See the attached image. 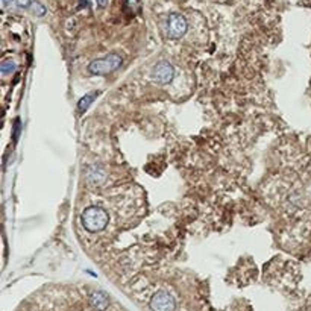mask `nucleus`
I'll return each mask as SVG.
<instances>
[{
  "mask_svg": "<svg viewBox=\"0 0 311 311\" xmlns=\"http://www.w3.org/2000/svg\"><path fill=\"white\" fill-rule=\"evenodd\" d=\"M81 222L88 232H99L107 228L110 222V214L107 213V210H103L102 206L93 205L84 210L81 216Z\"/></svg>",
  "mask_w": 311,
  "mask_h": 311,
  "instance_id": "f257e3e1",
  "label": "nucleus"
},
{
  "mask_svg": "<svg viewBox=\"0 0 311 311\" xmlns=\"http://www.w3.org/2000/svg\"><path fill=\"white\" fill-rule=\"evenodd\" d=\"M123 64V58L119 54H110L103 58L94 60L88 66V72L91 75H108L116 72Z\"/></svg>",
  "mask_w": 311,
  "mask_h": 311,
  "instance_id": "f03ea898",
  "label": "nucleus"
},
{
  "mask_svg": "<svg viewBox=\"0 0 311 311\" xmlns=\"http://www.w3.org/2000/svg\"><path fill=\"white\" fill-rule=\"evenodd\" d=\"M149 306L152 311H175L176 309V300L173 294L169 291H158L155 293L149 302Z\"/></svg>",
  "mask_w": 311,
  "mask_h": 311,
  "instance_id": "7ed1b4c3",
  "label": "nucleus"
},
{
  "mask_svg": "<svg viewBox=\"0 0 311 311\" xmlns=\"http://www.w3.org/2000/svg\"><path fill=\"white\" fill-rule=\"evenodd\" d=\"M175 78V69L170 63L167 61H160L158 64H155L152 69V79L160 84V85H166L170 84Z\"/></svg>",
  "mask_w": 311,
  "mask_h": 311,
  "instance_id": "20e7f679",
  "label": "nucleus"
},
{
  "mask_svg": "<svg viewBox=\"0 0 311 311\" xmlns=\"http://www.w3.org/2000/svg\"><path fill=\"white\" fill-rule=\"evenodd\" d=\"M188 29L185 17L181 14H170L166 22V32L170 38H181Z\"/></svg>",
  "mask_w": 311,
  "mask_h": 311,
  "instance_id": "39448f33",
  "label": "nucleus"
},
{
  "mask_svg": "<svg viewBox=\"0 0 311 311\" xmlns=\"http://www.w3.org/2000/svg\"><path fill=\"white\" fill-rule=\"evenodd\" d=\"M90 302L97 311H105L110 305V297L103 291H93L90 296Z\"/></svg>",
  "mask_w": 311,
  "mask_h": 311,
  "instance_id": "423d86ee",
  "label": "nucleus"
},
{
  "mask_svg": "<svg viewBox=\"0 0 311 311\" xmlns=\"http://www.w3.org/2000/svg\"><path fill=\"white\" fill-rule=\"evenodd\" d=\"M87 178L93 184H102L103 179H105V170L99 166H91L87 170Z\"/></svg>",
  "mask_w": 311,
  "mask_h": 311,
  "instance_id": "0eeeda50",
  "label": "nucleus"
},
{
  "mask_svg": "<svg viewBox=\"0 0 311 311\" xmlns=\"http://www.w3.org/2000/svg\"><path fill=\"white\" fill-rule=\"evenodd\" d=\"M96 96H97V93H90V94L84 96V97L78 102V108H79V111H85V110H88L90 105L94 102Z\"/></svg>",
  "mask_w": 311,
  "mask_h": 311,
  "instance_id": "6e6552de",
  "label": "nucleus"
},
{
  "mask_svg": "<svg viewBox=\"0 0 311 311\" xmlns=\"http://www.w3.org/2000/svg\"><path fill=\"white\" fill-rule=\"evenodd\" d=\"M16 69H17V66L13 61H4L2 66H0V70H2L4 75H10V73L16 72Z\"/></svg>",
  "mask_w": 311,
  "mask_h": 311,
  "instance_id": "1a4fd4ad",
  "label": "nucleus"
},
{
  "mask_svg": "<svg viewBox=\"0 0 311 311\" xmlns=\"http://www.w3.org/2000/svg\"><path fill=\"white\" fill-rule=\"evenodd\" d=\"M32 11H34V14H35L37 17H43V16L46 14V8H44L40 2L32 4Z\"/></svg>",
  "mask_w": 311,
  "mask_h": 311,
  "instance_id": "9d476101",
  "label": "nucleus"
},
{
  "mask_svg": "<svg viewBox=\"0 0 311 311\" xmlns=\"http://www.w3.org/2000/svg\"><path fill=\"white\" fill-rule=\"evenodd\" d=\"M20 128H22V123H20V119H17V120H16V123H14V138H16V141L19 140V135H20Z\"/></svg>",
  "mask_w": 311,
  "mask_h": 311,
  "instance_id": "9b49d317",
  "label": "nucleus"
},
{
  "mask_svg": "<svg viewBox=\"0 0 311 311\" xmlns=\"http://www.w3.org/2000/svg\"><path fill=\"white\" fill-rule=\"evenodd\" d=\"M126 5L129 7V8H135V7H138L140 5V0H126Z\"/></svg>",
  "mask_w": 311,
  "mask_h": 311,
  "instance_id": "f8f14e48",
  "label": "nucleus"
},
{
  "mask_svg": "<svg viewBox=\"0 0 311 311\" xmlns=\"http://www.w3.org/2000/svg\"><path fill=\"white\" fill-rule=\"evenodd\" d=\"M16 2L19 4V7L22 8H28L31 5V0H16Z\"/></svg>",
  "mask_w": 311,
  "mask_h": 311,
  "instance_id": "ddd939ff",
  "label": "nucleus"
},
{
  "mask_svg": "<svg viewBox=\"0 0 311 311\" xmlns=\"http://www.w3.org/2000/svg\"><path fill=\"white\" fill-rule=\"evenodd\" d=\"M107 4H108V0H97V5H99V7H102V8H105V7H107Z\"/></svg>",
  "mask_w": 311,
  "mask_h": 311,
  "instance_id": "4468645a",
  "label": "nucleus"
},
{
  "mask_svg": "<svg viewBox=\"0 0 311 311\" xmlns=\"http://www.w3.org/2000/svg\"><path fill=\"white\" fill-rule=\"evenodd\" d=\"M4 5H10V2H13V0H2Z\"/></svg>",
  "mask_w": 311,
  "mask_h": 311,
  "instance_id": "2eb2a0df",
  "label": "nucleus"
}]
</instances>
